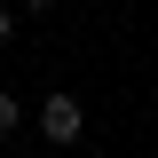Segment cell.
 <instances>
[{
  "mask_svg": "<svg viewBox=\"0 0 158 158\" xmlns=\"http://www.w3.org/2000/svg\"><path fill=\"white\" fill-rule=\"evenodd\" d=\"M16 127H24V103H16V95H8V87H0V142L16 135Z\"/></svg>",
  "mask_w": 158,
  "mask_h": 158,
  "instance_id": "7a4b0ae2",
  "label": "cell"
},
{
  "mask_svg": "<svg viewBox=\"0 0 158 158\" xmlns=\"http://www.w3.org/2000/svg\"><path fill=\"white\" fill-rule=\"evenodd\" d=\"M40 135L56 142V150H71V142L87 135V111H79V95H40Z\"/></svg>",
  "mask_w": 158,
  "mask_h": 158,
  "instance_id": "6da1fadb",
  "label": "cell"
},
{
  "mask_svg": "<svg viewBox=\"0 0 158 158\" xmlns=\"http://www.w3.org/2000/svg\"><path fill=\"white\" fill-rule=\"evenodd\" d=\"M16 8H24V16H48V8H56V0H16Z\"/></svg>",
  "mask_w": 158,
  "mask_h": 158,
  "instance_id": "277c9868",
  "label": "cell"
},
{
  "mask_svg": "<svg viewBox=\"0 0 158 158\" xmlns=\"http://www.w3.org/2000/svg\"><path fill=\"white\" fill-rule=\"evenodd\" d=\"M8 40H16V8L0 0V48H8Z\"/></svg>",
  "mask_w": 158,
  "mask_h": 158,
  "instance_id": "3957f363",
  "label": "cell"
}]
</instances>
